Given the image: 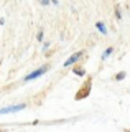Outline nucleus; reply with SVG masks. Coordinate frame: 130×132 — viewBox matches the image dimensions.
Returning <instances> with one entry per match:
<instances>
[{
    "mask_svg": "<svg viewBox=\"0 0 130 132\" xmlns=\"http://www.w3.org/2000/svg\"><path fill=\"white\" fill-rule=\"evenodd\" d=\"M46 71H48V66H43V68L36 69V71H33V73H30V74L25 78V81H31V79H35V78H40L41 74H44Z\"/></svg>",
    "mask_w": 130,
    "mask_h": 132,
    "instance_id": "f257e3e1",
    "label": "nucleus"
},
{
    "mask_svg": "<svg viewBox=\"0 0 130 132\" xmlns=\"http://www.w3.org/2000/svg\"><path fill=\"white\" fill-rule=\"evenodd\" d=\"M25 104H17V106H10V107H5V109H0V116L2 114H10V112H17V111H22L25 109Z\"/></svg>",
    "mask_w": 130,
    "mask_h": 132,
    "instance_id": "f03ea898",
    "label": "nucleus"
},
{
    "mask_svg": "<svg viewBox=\"0 0 130 132\" xmlns=\"http://www.w3.org/2000/svg\"><path fill=\"white\" fill-rule=\"evenodd\" d=\"M82 55H84L82 51H79V53H74V55H72L71 58H68V60H66V63H64V66H71V64H74V63H76V61H78V60H79V58L82 56Z\"/></svg>",
    "mask_w": 130,
    "mask_h": 132,
    "instance_id": "7ed1b4c3",
    "label": "nucleus"
},
{
    "mask_svg": "<svg viewBox=\"0 0 130 132\" xmlns=\"http://www.w3.org/2000/svg\"><path fill=\"white\" fill-rule=\"evenodd\" d=\"M89 91H91V81H89L87 84H86V88H82V89H81L79 93H78V96H76V99H82V97H86L87 94H89Z\"/></svg>",
    "mask_w": 130,
    "mask_h": 132,
    "instance_id": "20e7f679",
    "label": "nucleus"
},
{
    "mask_svg": "<svg viewBox=\"0 0 130 132\" xmlns=\"http://www.w3.org/2000/svg\"><path fill=\"white\" fill-rule=\"evenodd\" d=\"M96 27H97V30H99L100 33H107V28H105V25H104L102 22H97Z\"/></svg>",
    "mask_w": 130,
    "mask_h": 132,
    "instance_id": "39448f33",
    "label": "nucleus"
},
{
    "mask_svg": "<svg viewBox=\"0 0 130 132\" xmlns=\"http://www.w3.org/2000/svg\"><path fill=\"white\" fill-rule=\"evenodd\" d=\"M125 76H127V73H125V71H120L119 74H115V81H122V79H125Z\"/></svg>",
    "mask_w": 130,
    "mask_h": 132,
    "instance_id": "423d86ee",
    "label": "nucleus"
},
{
    "mask_svg": "<svg viewBox=\"0 0 130 132\" xmlns=\"http://www.w3.org/2000/svg\"><path fill=\"white\" fill-rule=\"evenodd\" d=\"M72 71H74V74H78V76H84V74H86V71H84L82 68H74Z\"/></svg>",
    "mask_w": 130,
    "mask_h": 132,
    "instance_id": "0eeeda50",
    "label": "nucleus"
},
{
    "mask_svg": "<svg viewBox=\"0 0 130 132\" xmlns=\"http://www.w3.org/2000/svg\"><path fill=\"white\" fill-rule=\"evenodd\" d=\"M110 53H112V48H107V50L104 51V55H102V60H105V58H109V56H110Z\"/></svg>",
    "mask_w": 130,
    "mask_h": 132,
    "instance_id": "6e6552de",
    "label": "nucleus"
},
{
    "mask_svg": "<svg viewBox=\"0 0 130 132\" xmlns=\"http://www.w3.org/2000/svg\"><path fill=\"white\" fill-rule=\"evenodd\" d=\"M40 3H41V5H48V3H50V0H38Z\"/></svg>",
    "mask_w": 130,
    "mask_h": 132,
    "instance_id": "1a4fd4ad",
    "label": "nucleus"
},
{
    "mask_svg": "<svg viewBox=\"0 0 130 132\" xmlns=\"http://www.w3.org/2000/svg\"><path fill=\"white\" fill-rule=\"evenodd\" d=\"M41 40H43V31H40L38 33V41H41Z\"/></svg>",
    "mask_w": 130,
    "mask_h": 132,
    "instance_id": "9d476101",
    "label": "nucleus"
},
{
    "mask_svg": "<svg viewBox=\"0 0 130 132\" xmlns=\"http://www.w3.org/2000/svg\"><path fill=\"white\" fill-rule=\"evenodd\" d=\"M51 3H54V5H58V0H51Z\"/></svg>",
    "mask_w": 130,
    "mask_h": 132,
    "instance_id": "9b49d317",
    "label": "nucleus"
}]
</instances>
